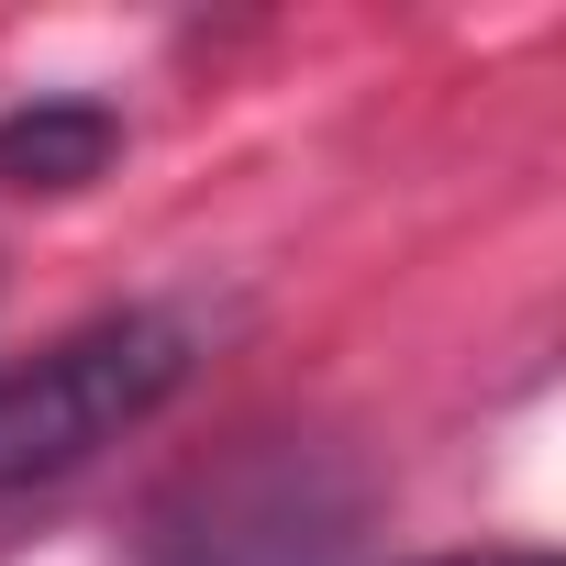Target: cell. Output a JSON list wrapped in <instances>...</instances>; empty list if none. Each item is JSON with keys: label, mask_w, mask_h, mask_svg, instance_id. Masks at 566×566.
<instances>
[{"label": "cell", "mask_w": 566, "mask_h": 566, "mask_svg": "<svg viewBox=\"0 0 566 566\" xmlns=\"http://www.w3.org/2000/svg\"><path fill=\"white\" fill-rule=\"evenodd\" d=\"M189 378V323L178 312H101L78 334H56L34 367L0 378V500L45 489L67 467H90L101 444H123L134 422H156Z\"/></svg>", "instance_id": "cell-1"}, {"label": "cell", "mask_w": 566, "mask_h": 566, "mask_svg": "<svg viewBox=\"0 0 566 566\" xmlns=\"http://www.w3.org/2000/svg\"><path fill=\"white\" fill-rule=\"evenodd\" d=\"M123 156V112L90 101V90H34L0 112V189H90L101 167Z\"/></svg>", "instance_id": "cell-2"}, {"label": "cell", "mask_w": 566, "mask_h": 566, "mask_svg": "<svg viewBox=\"0 0 566 566\" xmlns=\"http://www.w3.org/2000/svg\"><path fill=\"white\" fill-rule=\"evenodd\" d=\"M433 566H555V555H533V544H478V555H433Z\"/></svg>", "instance_id": "cell-3"}]
</instances>
